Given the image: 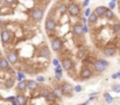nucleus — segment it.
Instances as JSON below:
<instances>
[{"label":"nucleus","instance_id":"20e7f679","mask_svg":"<svg viewBox=\"0 0 120 105\" xmlns=\"http://www.w3.org/2000/svg\"><path fill=\"white\" fill-rule=\"evenodd\" d=\"M43 16H44V9H43L42 7H34V8L30 11V18H32V20L35 21V22L42 21Z\"/></svg>","mask_w":120,"mask_h":105},{"label":"nucleus","instance_id":"f704fd0d","mask_svg":"<svg viewBox=\"0 0 120 105\" xmlns=\"http://www.w3.org/2000/svg\"><path fill=\"white\" fill-rule=\"evenodd\" d=\"M51 63H52V66H54V67H57V66H60V64H61V62H60L57 58H54V60L51 61Z\"/></svg>","mask_w":120,"mask_h":105},{"label":"nucleus","instance_id":"1a4fd4ad","mask_svg":"<svg viewBox=\"0 0 120 105\" xmlns=\"http://www.w3.org/2000/svg\"><path fill=\"white\" fill-rule=\"evenodd\" d=\"M60 85H61V89H62L63 96H65V97H70V96L74 93V86H72L69 82H61Z\"/></svg>","mask_w":120,"mask_h":105},{"label":"nucleus","instance_id":"b1692460","mask_svg":"<svg viewBox=\"0 0 120 105\" xmlns=\"http://www.w3.org/2000/svg\"><path fill=\"white\" fill-rule=\"evenodd\" d=\"M45 102L48 103V104H56V102H57V98L54 96V93L52 92H50L49 95H48V97L45 98Z\"/></svg>","mask_w":120,"mask_h":105},{"label":"nucleus","instance_id":"e433bc0d","mask_svg":"<svg viewBox=\"0 0 120 105\" xmlns=\"http://www.w3.org/2000/svg\"><path fill=\"white\" fill-rule=\"evenodd\" d=\"M90 14H91V9H90V8H86V9H85V12H84V16H85V18H87Z\"/></svg>","mask_w":120,"mask_h":105},{"label":"nucleus","instance_id":"de8ad7c7","mask_svg":"<svg viewBox=\"0 0 120 105\" xmlns=\"http://www.w3.org/2000/svg\"><path fill=\"white\" fill-rule=\"evenodd\" d=\"M112 1H114V2H116V1H117V0H112Z\"/></svg>","mask_w":120,"mask_h":105},{"label":"nucleus","instance_id":"7c9ffc66","mask_svg":"<svg viewBox=\"0 0 120 105\" xmlns=\"http://www.w3.org/2000/svg\"><path fill=\"white\" fill-rule=\"evenodd\" d=\"M15 2H16V0H4V4H5V6H8V7L13 6Z\"/></svg>","mask_w":120,"mask_h":105},{"label":"nucleus","instance_id":"9b49d317","mask_svg":"<svg viewBox=\"0 0 120 105\" xmlns=\"http://www.w3.org/2000/svg\"><path fill=\"white\" fill-rule=\"evenodd\" d=\"M6 58L9 62V64H12V66H15L19 63V55L15 50H9L6 54Z\"/></svg>","mask_w":120,"mask_h":105},{"label":"nucleus","instance_id":"72a5a7b5","mask_svg":"<svg viewBox=\"0 0 120 105\" xmlns=\"http://www.w3.org/2000/svg\"><path fill=\"white\" fill-rule=\"evenodd\" d=\"M82 91H83V86H82L80 84L74 86V92H82Z\"/></svg>","mask_w":120,"mask_h":105},{"label":"nucleus","instance_id":"4be33fe9","mask_svg":"<svg viewBox=\"0 0 120 105\" xmlns=\"http://www.w3.org/2000/svg\"><path fill=\"white\" fill-rule=\"evenodd\" d=\"M50 92H51V89L49 86H43V88H41V90H40V97H43L45 99Z\"/></svg>","mask_w":120,"mask_h":105},{"label":"nucleus","instance_id":"49530a36","mask_svg":"<svg viewBox=\"0 0 120 105\" xmlns=\"http://www.w3.org/2000/svg\"><path fill=\"white\" fill-rule=\"evenodd\" d=\"M50 105H58V104H50Z\"/></svg>","mask_w":120,"mask_h":105},{"label":"nucleus","instance_id":"6ab92c4d","mask_svg":"<svg viewBox=\"0 0 120 105\" xmlns=\"http://www.w3.org/2000/svg\"><path fill=\"white\" fill-rule=\"evenodd\" d=\"M38 89H39V83L35 79H27V90L33 92Z\"/></svg>","mask_w":120,"mask_h":105},{"label":"nucleus","instance_id":"a878e982","mask_svg":"<svg viewBox=\"0 0 120 105\" xmlns=\"http://www.w3.org/2000/svg\"><path fill=\"white\" fill-rule=\"evenodd\" d=\"M103 96H104V99H105V102H106L107 104H112V103L114 102V97H112V96L110 95V92H104Z\"/></svg>","mask_w":120,"mask_h":105},{"label":"nucleus","instance_id":"f3484780","mask_svg":"<svg viewBox=\"0 0 120 105\" xmlns=\"http://www.w3.org/2000/svg\"><path fill=\"white\" fill-rule=\"evenodd\" d=\"M107 9H109V8L105 7V6H97V7L94 8L93 13H94L98 18H104V15H105V13H106Z\"/></svg>","mask_w":120,"mask_h":105},{"label":"nucleus","instance_id":"9d476101","mask_svg":"<svg viewBox=\"0 0 120 105\" xmlns=\"http://www.w3.org/2000/svg\"><path fill=\"white\" fill-rule=\"evenodd\" d=\"M60 62H61L63 70H65V71H71L75 67V63H74L72 58H70V57H63Z\"/></svg>","mask_w":120,"mask_h":105},{"label":"nucleus","instance_id":"a19ab883","mask_svg":"<svg viewBox=\"0 0 120 105\" xmlns=\"http://www.w3.org/2000/svg\"><path fill=\"white\" fill-rule=\"evenodd\" d=\"M82 25H87V18H82Z\"/></svg>","mask_w":120,"mask_h":105},{"label":"nucleus","instance_id":"c9c22d12","mask_svg":"<svg viewBox=\"0 0 120 105\" xmlns=\"http://www.w3.org/2000/svg\"><path fill=\"white\" fill-rule=\"evenodd\" d=\"M114 8H116V2H114V1H111V2L109 4V9H112V11H113Z\"/></svg>","mask_w":120,"mask_h":105},{"label":"nucleus","instance_id":"39448f33","mask_svg":"<svg viewBox=\"0 0 120 105\" xmlns=\"http://www.w3.org/2000/svg\"><path fill=\"white\" fill-rule=\"evenodd\" d=\"M50 46H51V49L55 53H60L63 49V41L58 36H52L50 39Z\"/></svg>","mask_w":120,"mask_h":105},{"label":"nucleus","instance_id":"c85d7f7f","mask_svg":"<svg viewBox=\"0 0 120 105\" xmlns=\"http://www.w3.org/2000/svg\"><path fill=\"white\" fill-rule=\"evenodd\" d=\"M16 79L20 82V81H23V79H26V74L23 72V71H16Z\"/></svg>","mask_w":120,"mask_h":105},{"label":"nucleus","instance_id":"aec40b11","mask_svg":"<svg viewBox=\"0 0 120 105\" xmlns=\"http://www.w3.org/2000/svg\"><path fill=\"white\" fill-rule=\"evenodd\" d=\"M54 72H55V78H56V81H61V78L63 77V68H62V66L60 64V66H57V67H54Z\"/></svg>","mask_w":120,"mask_h":105},{"label":"nucleus","instance_id":"5701e85b","mask_svg":"<svg viewBox=\"0 0 120 105\" xmlns=\"http://www.w3.org/2000/svg\"><path fill=\"white\" fill-rule=\"evenodd\" d=\"M98 19H99V18L92 12V13L87 16V23H92V25H94V23L98 22Z\"/></svg>","mask_w":120,"mask_h":105},{"label":"nucleus","instance_id":"a18cd8bd","mask_svg":"<svg viewBox=\"0 0 120 105\" xmlns=\"http://www.w3.org/2000/svg\"><path fill=\"white\" fill-rule=\"evenodd\" d=\"M4 2V0H0V6H1V4Z\"/></svg>","mask_w":120,"mask_h":105},{"label":"nucleus","instance_id":"bb28decb","mask_svg":"<svg viewBox=\"0 0 120 105\" xmlns=\"http://www.w3.org/2000/svg\"><path fill=\"white\" fill-rule=\"evenodd\" d=\"M86 54H87V50L84 49V48H80V49H78V51H77V57L79 60H84L86 57Z\"/></svg>","mask_w":120,"mask_h":105},{"label":"nucleus","instance_id":"412c9836","mask_svg":"<svg viewBox=\"0 0 120 105\" xmlns=\"http://www.w3.org/2000/svg\"><path fill=\"white\" fill-rule=\"evenodd\" d=\"M55 11H56L58 14H61V15L65 14V13H67V6H65V4H64V2H60V4L56 6Z\"/></svg>","mask_w":120,"mask_h":105},{"label":"nucleus","instance_id":"6e6552de","mask_svg":"<svg viewBox=\"0 0 120 105\" xmlns=\"http://www.w3.org/2000/svg\"><path fill=\"white\" fill-rule=\"evenodd\" d=\"M117 51H118L117 47H116L114 44H111V43L106 44V46L103 48V54H104V56H106V57H113V56L117 54Z\"/></svg>","mask_w":120,"mask_h":105},{"label":"nucleus","instance_id":"2f4dec72","mask_svg":"<svg viewBox=\"0 0 120 105\" xmlns=\"http://www.w3.org/2000/svg\"><path fill=\"white\" fill-rule=\"evenodd\" d=\"M35 81L40 84V83H45V77L44 76H38L36 78H35Z\"/></svg>","mask_w":120,"mask_h":105},{"label":"nucleus","instance_id":"37998d69","mask_svg":"<svg viewBox=\"0 0 120 105\" xmlns=\"http://www.w3.org/2000/svg\"><path fill=\"white\" fill-rule=\"evenodd\" d=\"M89 103H90L89 101H85V102H84L83 104H78V105H89Z\"/></svg>","mask_w":120,"mask_h":105},{"label":"nucleus","instance_id":"393cba45","mask_svg":"<svg viewBox=\"0 0 120 105\" xmlns=\"http://www.w3.org/2000/svg\"><path fill=\"white\" fill-rule=\"evenodd\" d=\"M104 18H106L107 20H114L116 19V14H114V12L112 11V9H107L106 11V13H105V15H104Z\"/></svg>","mask_w":120,"mask_h":105},{"label":"nucleus","instance_id":"423d86ee","mask_svg":"<svg viewBox=\"0 0 120 105\" xmlns=\"http://www.w3.org/2000/svg\"><path fill=\"white\" fill-rule=\"evenodd\" d=\"M67 13L72 16V18H76L80 14V7L78 4L76 2H70L68 6H67Z\"/></svg>","mask_w":120,"mask_h":105},{"label":"nucleus","instance_id":"f257e3e1","mask_svg":"<svg viewBox=\"0 0 120 105\" xmlns=\"http://www.w3.org/2000/svg\"><path fill=\"white\" fill-rule=\"evenodd\" d=\"M109 67H110V62L106 61V60H104V58L94 60L93 63H92V70L96 71L97 74H103V72H105Z\"/></svg>","mask_w":120,"mask_h":105},{"label":"nucleus","instance_id":"58836bf2","mask_svg":"<svg viewBox=\"0 0 120 105\" xmlns=\"http://www.w3.org/2000/svg\"><path fill=\"white\" fill-rule=\"evenodd\" d=\"M111 77H112V79H117V78H120V72H119V71H118V72H116V74H113V75H112Z\"/></svg>","mask_w":120,"mask_h":105},{"label":"nucleus","instance_id":"0eeeda50","mask_svg":"<svg viewBox=\"0 0 120 105\" xmlns=\"http://www.w3.org/2000/svg\"><path fill=\"white\" fill-rule=\"evenodd\" d=\"M0 37H1V42H2V44H8V43H11L12 42V40H13V34H12V32L9 31V29H7V28H2L1 29V32H0Z\"/></svg>","mask_w":120,"mask_h":105},{"label":"nucleus","instance_id":"4468645a","mask_svg":"<svg viewBox=\"0 0 120 105\" xmlns=\"http://www.w3.org/2000/svg\"><path fill=\"white\" fill-rule=\"evenodd\" d=\"M72 34L77 37H80L83 36L84 33H83V25L82 23H75L72 26Z\"/></svg>","mask_w":120,"mask_h":105},{"label":"nucleus","instance_id":"79ce46f5","mask_svg":"<svg viewBox=\"0 0 120 105\" xmlns=\"http://www.w3.org/2000/svg\"><path fill=\"white\" fill-rule=\"evenodd\" d=\"M89 2H90V0H84V1H83V6H84V7H87Z\"/></svg>","mask_w":120,"mask_h":105},{"label":"nucleus","instance_id":"ddd939ff","mask_svg":"<svg viewBox=\"0 0 120 105\" xmlns=\"http://www.w3.org/2000/svg\"><path fill=\"white\" fill-rule=\"evenodd\" d=\"M51 92L57 98V101H60V99L63 98V92H62V89H61V85L60 84H54L51 86Z\"/></svg>","mask_w":120,"mask_h":105},{"label":"nucleus","instance_id":"c756f323","mask_svg":"<svg viewBox=\"0 0 120 105\" xmlns=\"http://www.w3.org/2000/svg\"><path fill=\"white\" fill-rule=\"evenodd\" d=\"M111 90L116 93H120V84H113L111 86Z\"/></svg>","mask_w":120,"mask_h":105},{"label":"nucleus","instance_id":"ea45409f","mask_svg":"<svg viewBox=\"0 0 120 105\" xmlns=\"http://www.w3.org/2000/svg\"><path fill=\"white\" fill-rule=\"evenodd\" d=\"M6 101L12 103V102H14V101H15V96H9V97H7V98H6Z\"/></svg>","mask_w":120,"mask_h":105},{"label":"nucleus","instance_id":"473e14b6","mask_svg":"<svg viewBox=\"0 0 120 105\" xmlns=\"http://www.w3.org/2000/svg\"><path fill=\"white\" fill-rule=\"evenodd\" d=\"M112 31H113V33H118L120 31V25L119 23H114L113 26H112Z\"/></svg>","mask_w":120,"mask_h":105},{"label":"nucleus","instance_id":"f03ea898","mask_svg":"<svg viewBox=\"0 0 120 105\" xmlns=\"http://www.w3.org/2000/svg\"><path fill=\"white\" fill-rule=\"evenodd\" d=\"M56 27H57V21L55 19V16L52 14H49L44 21V28L47 31V33L50 35L51 33H54L56 31Z\"/></svg>","mask_w":120,"mask_h":105},{"label":"nucleus","instance_id":"c03bdc74","mask_svg":"<svg viewBox=\"0 0 120 105\" xmlns=\"http://www.w3.org/2000/svg\"><path fill=\"white\" fill-rule=\"evenodd\" d=\"M12 105H19V104L16 103V101H14V102H12Z\"/></svg>","mask_w":120,"mask_h":105},{"label":"nucleus","instance_id":"7ed1b4c3","mask_svg":"<svg viewBox=\"0 0 120 105\" xmlns=\"http://www.w3.org/2000/svg\"><path fill=\"white\" fill-rule=\"evenodd\" d=\"M93 70L91 69L90 66H83L79 70V75H78V79L79 81H89L90 78L93 77Z\"/></svg>","mask_w":120,"mask_h":105},{"label":"nucleus","instance_id":"2eb2a0df","mask_svg":"<svg viewBox=\"0 0 120 105\" xmlns=\"http://www.w3.org/2000/svg\"><path fill=\"white\" fill-rule=\"evenodd\" d=\"M15 101L19 105H28V97L25 93H18L15 96Z\"/></svg>","mask_w":120,"mask_h":105},{"label":"nucleus","instance_id":"f8f14e48","mask_svg":"<svg viewBox=\"0 0 120 105\" xmlns=\"http://www.w3.org/2000/svg\"><path fill=\"white\" fill-rule=\"evenodd\" d=\"M38 56L39 57H44V58H50L51 53H50L49 48L44 44V46H41L40 48L38 49Z\"/></svg>","mask_w":120,"mask_h":105},{"label":"nucleus","instance_id":"cd10ccee","mask_svg":"<svg viewBox=\"0 0 120 105\" xmlns=\"http://www.w3.org/2000/svg\"><path fill=\"white\" fill-rule=\"evenodd\" d=\"M13 85H14V78H12V77L6 78V81H5V88L6 89H11V88H13Z\"/></svg>","mask_w":120,"mask_h":105},{"label":"nucleus","instance_id":"a211bd4d","mask_svg":"<svg viewBox=\"0 0 120 105\" xmlns=\"http://www.w3.org/2000/svg\"><path fill=\"white\" fill-rule=\"evenodd\" d=\"M0 70L1 71H8V70H11V64L7 61L6 57H0Z\"/></svg>","mask_w":120,"mask_h":105},{"label":"nucleus","instance_id":"dca6fc26","mask_svg":"<svg viewBox=\"0 0 120 105\" xmlns=\"http://www.w3.org/2000/svg\"><path fill=\"white\" fill-rule=\"evenodd\" d=\"M16 91L18 93H25L26 90H27V79H23V81H20L18 84H16Z\"/></svg>","mask_w":120,"mask_h":105},{"label":"nucleus","instance_id":"4c0bfd02","mask_svg":"<svg viewBox=\"0 0 120 105\" xmlns=\"http://www.w3.org/2000/svg\"><path fill=\"white\" fill-rule=\"evenodd\" d=\"M83 33H84V34L89 33V26H87V25H83Z\"/></svg>","mask_w":120,"mask_h":105},{"label":"nucleus","instance_id":"09e8293b","mask_svg":"<svg viewBox=\"0 0 120 105\" xmlns=\"http://www.w3.org/2000/svg\"><path fill=\"white\" fill-rule=\"evenodd\" d=\"M119 72H120V71H119Z\"/></svg>","mask_w":120,"mask_h":105}]
</instances>
